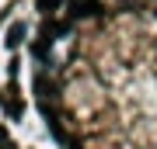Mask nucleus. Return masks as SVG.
Listing matches in <instances>:
<instances>
[{
	"mask_svg": "<svg viewBox=\"0 0 157 149\" xmlns=\"http://www.w3.org/2000/svg\"><path fill=\"white\" fill-rule=\"evenodd\" d=\"M94 14H101L98 0H70V21H77V17H94Z\"/></svg>",
	"mask_w": 157,
	"mask_h": 149,
	"instance_id": "nucleus-1",
	"label": "nucleus"
},
{
	"mask_svg": "<svg viewBox=\"0 0 157 149\" xmlns=\"http://www.w3.org/2000/svg\"><path fill=\"white\" fill-rule=\"evenodd\" d=\"M21 38H25V24H11V31H7V45L14 49V45L21 42Z\"/></svg>",
	"mask_w": 157,
	"mask_h": 149,
	"instance_id": "nucleus-2",
	"label": "nucleus"
},
{
	"mask_svg": "<svg viewBox=\"0 0 157 149\" xmlns=\"http://www.w3.org/2000/svg\"><path fill=\"white\" fill-rule=\"evenodd\" d=\"M59 4H63V0H39V11H42V14H52Z\"/></svg>",
	"mask_w": 157,
	"mask_h": 149,
	"instance_id": "nucleus-3",
	"label": "nucleus"
}]
</instances>
